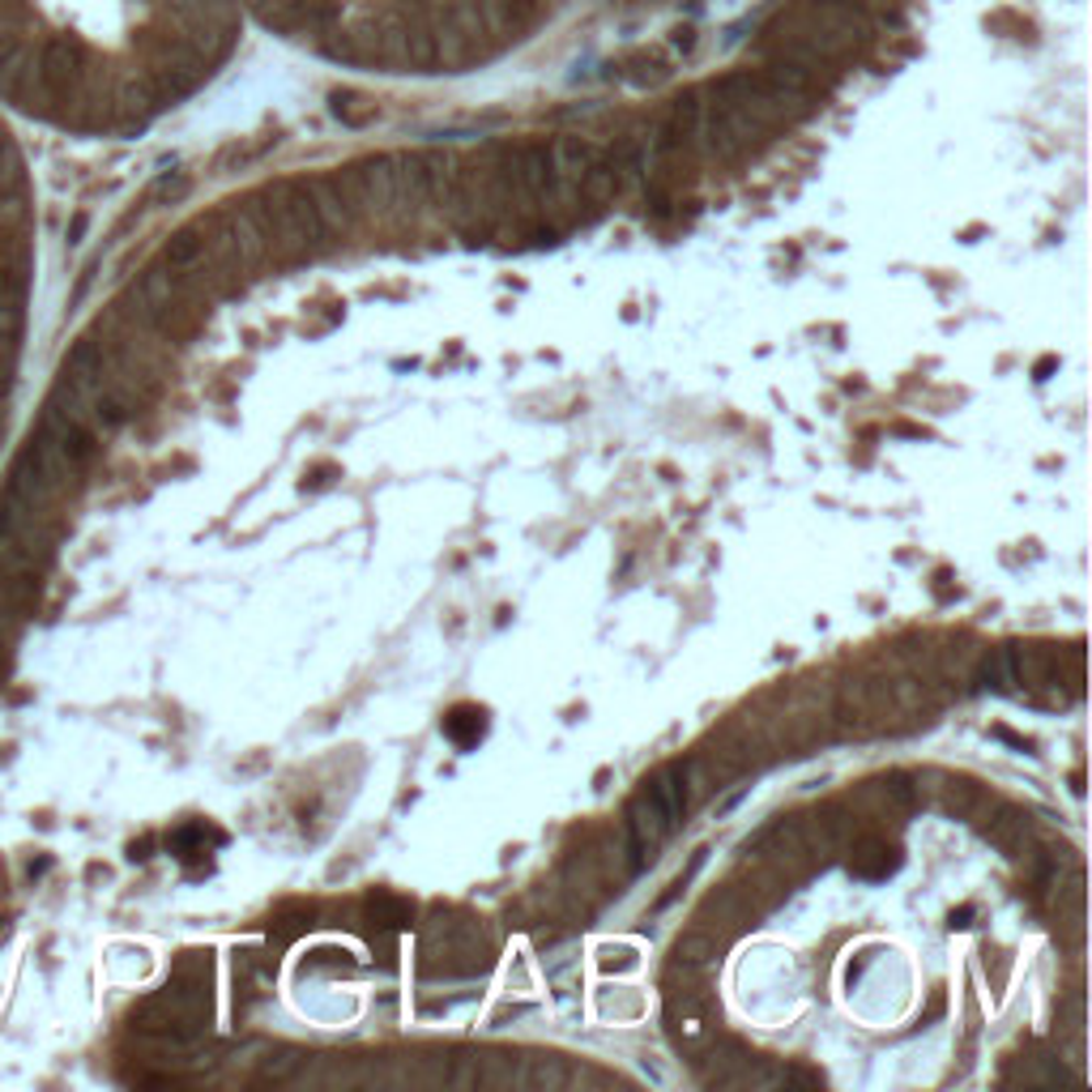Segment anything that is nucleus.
<instances>
[{"label": "nucleus", "instance_id": "nucleus-1", "mask_svg": "<svg viewBox=\"0 0 1092 1092\" xmlns=\"http://www.w3.org/2000/svg\"><path fill=\"white\" fill-rule=\"evenodd\" d=\"M978 832L986 837L994 849H1003L1007 858H1024L1033 853V824L1021 807H1007V803H994V807L978 819Z\"/></svg>", "mask_w": 1092, "mask_h": 1092}, {"label": "nucleus", "instance_id": "nucleus-2", "mask_svg": "<svg viewBox=\"0 0 1092 1092\" xmlns=\"http://www.w3.org/2000/svg\"><path fill=\"white\" fill-rule=\"evenodd\" d=\"M896 867H901V853L880 837H862L849 849V875L853 880H887V875H896Z\"/></svg>", "mask_w": 1092, "mask_h": 1092}, {"label": "nucleus", "instance_id": "nucleus-3", "mask_svg": "<svg viewBox=\"0 0 1092 1092\" xmlns=\"http://www.w3.org/2000/svg\"><path fill=\"white\" fill-rule=\"evenodd\" d=\"M978 679H982V687L990 692H1003V696H1012L1016 692V658H1012V649H994L982 658V670H978Z\"/></svg>", "mask_w": 1092, "mask_h": 1092}, {"label": "nucleus", "instance_id": "nucleus-4", "mask_svg": "<svg viewBox=\"0 0 1092 1092\" xmlns=\"http://www.w3.org/2000/svg\"><path fill=\"white\" fill-rule=\"evenodd\" d=\"M444 735L457 742V747H474V742L487 735V713L474 705H461L444 717Z\"/></svg>", "mask_w": 1092, "mask_h": 1092}, {"label": "nucleus", "instance_id": "nucleus-5", "mask_svg": "<svg viewBox=\"0 0 1092 1092\" xmlns=\"http://www.w3.org/2000/svg\"><path fill=\"white\" fill-rule=\"evenodd\" d=\"M227 837L222 832H213V828H206V824H188V828H176L172 837H167V849L176 853V858H197V853H206V846H222Z\"/></svg>", "mask_w": 1092, "mask_h": 1092}, {"label": "nucleus", "instance_id": "nucleus-6", "mask_svg": "<svg viewBox=\"0 0 1092 1092\" xmlns=\"http://www.w3.org/2000/svg\"><path fill=\"white\" fill-rule=\"evenodd\" d=\"M367 909H372V922L385 926V930H406L410 917H415V905L401 901V896H393V892H376V896L367 901Z\"/></svg>", "mask_w": 1092, "mask_h": 1092}, {"label": "nucleus", "instance_id": "nucleus-7", "mask_svg": "<svg viewBox=\"0 0 1092 1092\" xmlns=\"http://www.w3.org/2000/svg\"><path fill=\"white\" fill-rule=\"evenodd\" d=\"M713 956H717V939L705 935V930H692V935L679 939L674 964H679V969H705V964H713Z\"/></svg>", "mask_w": 1092, "mask_h": 1092}, {"label": "nucleus", "instance_id": "nucleus-8", "mask_svg": "<svg viewBox=\"0 0 1092 1092\" xmlns=\"http://www.w3.org/2000/svg\"><path fill=\"white\" fill-rule=\"evenodd\" d=\"M944 807L956 810V815H969V810L982 807V790H978V781H969V776H956V781H948V798H944Z\"/></svg>", "mask_w": 1092, "mask_h": 1092}, {"label": "nucleus", "instance_id": "nucleus-9", "mask_svg": "<svg viewBox=\"0 0 1092 1092\" xmlns=\"http://www.w3.org/2000/svg\"><path fill=\"white\" fill-rule=\"evenodd\" d=\"M299 1062H304V1058H299V1055H278V1058H269V1062L261 1067V1080H274V1084H283V1080H290V1076L299 1071Z\"/></svg>", "mask_w": 1092, "mask_h": 1092}, {"label": "nucleus", "instance_id": "nucleus-10", "mask_svg": "<svg viewBox=\"0 0 1092 1092\" xmlns=\"http://www.w3.org/2000/svg\"><path fill=\"white\" fill-rule=\"evenodd\" d=\"M994 739L1012 742V747H1016V751H1024V755H1028V751H1033V742H1028V739H1021V735H1012V730H1007V726H994Z\"/></svg>", "mask_w": 1092, "mask_h": 1092}, {"label": "nucleus", "instance_id": "nucleus-11", "mask_svg": "<svg viewBox=\"0 0 1092 1092\" xmlns=\"http://www.w3.org/2000/svg\"><path fill=\"white\" fill-rule=\"evenodd\" d=\"M333 474H338L333 465H320V470H312V478H308L304 487H329V483H333Z\"/></svg>", "mask_w": 1092, "mask_h": 1092}, {"label": "nucleus", "instance_id": "nucleus-12", "mask_svg": "<svg viewBox=\"0 0 1092 1092\" xmlns=\"http://www.w3.org/2000/svg\"><path fill=\"white\" fill-rule=\"evenodd\" d=\"M964 926H973V905H960L951 914V930H964Z\"/></svg>", "mask_w": 1092, "mask_h": 1092}, {"label": "nucleus", "instance_id": "nucleus-13", "mask_svg": "<svg viewBox=\"0 0 1092 1092\" xmlns=\"http://www.w3.org/2000/svg\"><path fill=\"white\" fill-rule=\"evenodd\" d=\"M150 849H154V837H145V841H133V846H129V858H133V862H145V858H150Z\"/></svg>", "mask_w": 1092, "mask_h": 1092}, {"label": "nucleus", "instance_id": "nucleus-14", "mask_svg": "<svg viewBox=\"0 0 1092 1092\" xmlns=\"http://www.w3.org/2000/svg\"><path fill=\"white\" fill-rule=\"evenodd\" d=\"M1055 367H1058L1055 354H1050V359H1041V363H1037V380H1050V372H1055Z\"/></svg>", "mask_w": 1092, "mask_h": 1092}]
</instances>
